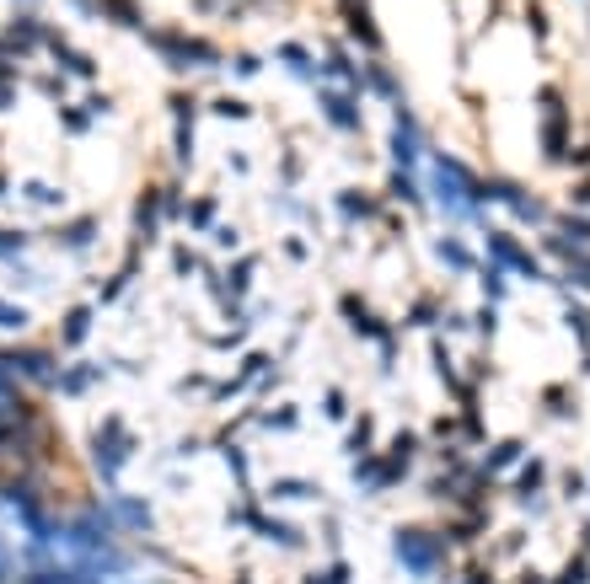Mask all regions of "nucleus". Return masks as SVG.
<instances>
[{"label": "nucleus", "instance_id": "1", "mask_svg": "<svg viewBox=\"0 0 590 584\" xmlns=\"http://www.w3.org/2000/svg\"><path fill=\"white\" fill-rule=\"evenodd\" d=\"M392 547H398V563H403L408 574H419V580H430L440 568V536H424L419 525H403L392 536Z\"/></svg>", "mask_w": 590, "mask_h": 584}]
</instances>
